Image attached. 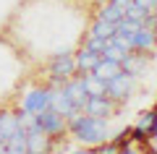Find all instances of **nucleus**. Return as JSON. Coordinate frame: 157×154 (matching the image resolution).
<instances>
[{
    "label": "nucleus",
    "instance_id": "f257e3e1",
    "mask_svg": "<svg viewBox=\"0 0 157 154\" xmlns=\"http://www.w3.org/2000/svg\"><path fill=\"white\" fill-rule=\"evenodd\" d=\"M68 128H71V133L78 138V141L84 144H94V141H102V138L107 136V123L105 118L100 115H92V112H78V115H73L71 120H68Z\"/></svg>",
    "mask_w": 157,
    "mask_h": 154
},
{
    "label": "nucleus",
    "instance_id": "f03ea898",
    "mask_svg": "<svg viewBox=\"0 0 157 154\" xmlns=\"http://www.w3.org/2000/svg\"><path fill=\"white\" fill-rule=\"evenodd\" d=\"M52 105V92L50 89H34V92L24 94L21 99V112L24 115H34V112L45 110V107Z\"/></svg>",
    "mask_w": 157,
    "mask_h": 154
},
{
    "label": "nucleus",
    "instance_id": "7ed1b4c3",
    "mask_svg": "<svg viewBox=\"0 0 157 154\" xmlns=\"http://www.w3.org/2000/svg\"><path fill=\"white\" fill-rule=\"evenodd\" d=\"M100 58L102 55L97 52V50H92V47L84 44V47L76 52V68H78V71H84V73H89V71H94V66L100 63Z\"/></svg>",
    "mask_w": 157,
    "mask_h": 154
}]
</instances>
